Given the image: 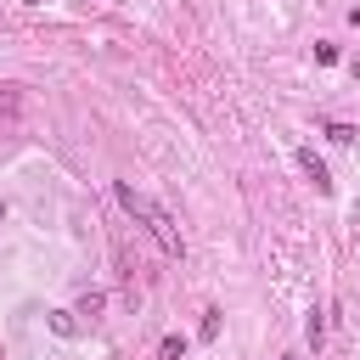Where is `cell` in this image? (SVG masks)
Segmentation results:
<instances>
[{
    "mask_svg": "<svg viewBox=\"0 0 360 360\" xmlns=\"http://www.w3.org/2000/svg\"><path fill=\"white\" fill-rule=\"evenodd\" d=\"M51 332H56V338H73V332H79L73 309H51Z\"/></svg>",
    "mask_w": 360,
    "mask_h": 360,
    "instance_id": "obj_4",
    "label": "cell"
},
{
    "mask_svg": "<svg viewBox=\"0 0 360 360\" xmlns=\"http://www.w3.org/2000/svg\"><path fill=\"white\" fill-rule=\"evenodd\" d=\"M298 169H304V180H309V186H315L321 197L332 191V174H326V163L315 158V146H298Z\"/></svg>",
    "mask_w": 360,
    "mask_h": 360,
    "instance_id": "obj_2",
    "label": "cell"
},
{
    "mask_svg": "<svg viewBox=\"0 0 360 360\" xmlns=\"http://www.w3.org/2000/svg\"><path fill=\"white\" fill-rule=\"evenodd\" d=\"M304 343H309V349L326 343V321H321V309H309V321H304Z\"/></svg>",
    "mask_w": 360,
    "mask_h": 360,
    "instance_id": "obj_3",
    "label": "cell"
},
{
    "mask_svg": "<svg viewBox=\"0 0 360 360\" xmlns=\"http://www.w3.org/2000/svg\"><path fill=\"white\" fill-rule=\"evenodd\" d=\"M326 135H332L338 146H354V124H326Z\"/></svg>",
    "mask_w": 360,
    "mask_h": 360,
    "instance_id": "obj_6",
    "label": "cell"
},
{
    "mask_svg": "<svg viewBox=\"0 0 360 360\" xmlns=\"http://www.w3.org/2000/svg\"><path fill=\"white\" fill-rule=\"evenodd\" d=\"M281 360H298V354H281Z\"/></svg>",
    "mask_w": 360,
    "mask_h": 360,
    "instance_id": "obj_10",
    "label": "cell"
},
{
    "mask_svg": "<svg viewBox=\"0 0 360 360\" xmlns=\"http://www.w3.org/2000/svg\"><path fill=\"white\" fill-rule=\"evenodd\" d=\"M6 214H11V208H6V202H0V225H6Z\"/></svg>",
    "mask_w": 360,
    "mask_h": 360,
    "instance_id": "obj_9",
    "label": "cell"
},
{
    "mask_svg": "<svg viewBox=\"0 0 360 360\" xmlns=\"http://www.w3.org/2000/svg\"><path fill=\"white\" fill-rule=\"evenodd\" d=\"M101 304H107V298H101V292H84V298H79V309H73V315H101Z\"/></svg>",
    "mask_w": 360,
    "mask_h": 360,
    "instance_id": "obj_7",
    "label": "cell"
},
{
    "mask_svg": "<svg viewBox=\"0 0 360 360\" xmlns=\"http://www.w3.org/2000/svg\"><path fill=\"white\" fill-rule=\"evenodd\" d=\"M349 225H354V231H360V202H354V208H349Z\"/></svg>",
    "mask_w": 360,
    "mask_h": 360,
    "instance_id": "obj_8",
    "label": "cell"
},
{
    "mask_svg": "<svg viewBox=\"0 0 360 360\" xmlns=\"http://www.w3.org/2000/svg\"><path fill=\"white\" fill-rule=\"evenodd\" d=\"M118 202H124V214H129L135 225H146V231L158 236V248H163L169 259H180V248H186V242H180V231H174V219H169V208H163V202H152L146 191H135V186H124V180H118Z\"/></svg>",
    "mask_w": 360,
    "mask_h": 360,
    "instance_id": "obj_1",
    "label": "cell"
},
{
    "mask_svg": "<svg viewBox=\"0 0 360 360\" xmlns=\"http://www.w3.org/2000/svg\"><path fill=\"white\" fill-rule=\"evenodd\" d=\"M158 354H163V360H186V338H180V332H169V338L158 343Z\"/></svg>",
    "mask_w": 360,
    "mask_h": 360,
    "instance_id": "obj_5",
    "label": "cell"
}]
</instances>
